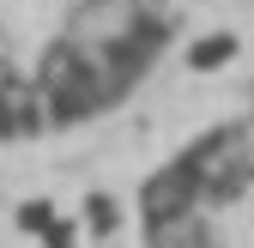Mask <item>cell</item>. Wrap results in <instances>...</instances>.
Returning a JSON list of instances; mask_svg holds the SVG:
<instances>
[{"mask_svg":"<svg viewBox=\"0 0 254 248\" xmlns=\"http://www.w3.org/2000/svg\"><path fill=\"white\" fill-rule=\"evenodd\" d=\"M91 224H97V236H109V224H115V206H109V200H91Z\"/></svg>","mask_w":254,"mask_h":248,"instance_id":"obj_4","label":"cell"},{"mask_svg":"<svg viewBox=\"0 0 254 248\" xmlns=\"http://www.w3.org/2000/svg\"><path fill=\"white\" fill-rule=\"evenodd\" d=\"M43 121H49V115H43L37 85H18V79L0 85V139H24V133H37Z\"/></svg>","mask_w":254,"mask_h":248,"instance_id":"obj_2","label":"cell"},{"mask_svg":"<svg viewBox=\"0 0 254 248\" xmlns=\"http://www.w3.org/2000/svg\"><path fill=\"white\" fill-rule=\"evenodd\" d=\"M230 55H236V37H218V43H200L188 61H194V67H218V61H230Z\"/></svg>","mask_w":254,"mask_h":248,"instance_id":"obj_3","label":"cell"},{"mask_svg":"<svg viewBox=\"0 0 254 248\" xmlns=\"http://www.w3.org/2000/svg\"><path fill=\"white\" fill-rule=\"evenodd\" d=\"M37 97H43V115L49 121H91V115H103L115 109L127 91L103 73V61L79 49L73 37H61L43 61V73H37Z\"/></svg>","mask_w":254,"mask_h":248,"instance_id":"obj_1","label":"cell"}]
</instances>
